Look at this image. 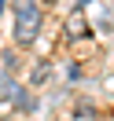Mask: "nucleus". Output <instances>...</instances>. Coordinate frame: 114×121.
<instances>
[{
  "label": "nucleus",
  "instance_id": "obj_2",
  "mask_svg": "<svg viewBox=\"0 0 114 121\" xmlns=\"http://www.w3.org/2000/svg\"><path fill=\"white\" fill-rule=\"evenodd\" d=\"M66 33H70V37H85V33H88V22H85L81 11H74V15L66 18Z\"/></svg>",
  "mask_w": 114,
  "mask_h": 121
},
{
  "label": "nucleus",
  "instance_id": "obj_1",
  "mask_svg": "<svg viewBox=\"0 0 114 121\" xmlns=\"http://www.w3.org/2000/svg\"><path fill=\"white\" fill-rule=\"evenodd\" d=\"M41 26H44V15L41 11H22V15H15V40L18 44H33L41 33Z\"/></svg>",
  "mask_w": 114,
  "mask_h": 121
},
{
  "label": "nucleus",
  "instance_id": "obj_3",
  "mask_svg": "<svg viewBox=\"0 0 114 121\" xmlns=\"http://www.w3.org/2000/svg\"><path fill=\"white\" fill-rule=\"evenodd\" d=\"M15 4V11L22 15V11H37V0H11Z\"/></svg>",
  "mask_w": 114,
  "mask_h": 121
},
{
  "label": "nucleus",
  "instance_id": "obj_4",
  "mask_svg": "<svg viewBox=\"0 0 114 121\" xmlns=\"http://www.w3.org/2000/svg\"><path fill=\"white\" fill-rule=\"evenodd\" d=\"M0 11H4V0H0Z\"/></svg>",
  "mask_w": 114,
  "mask_h": 121
}]
</instances>
